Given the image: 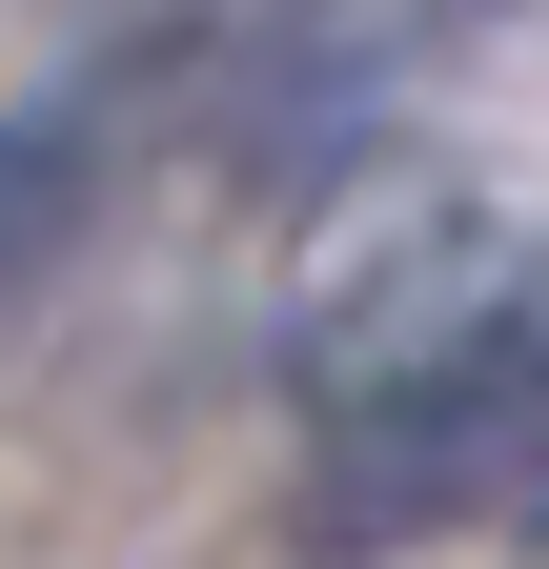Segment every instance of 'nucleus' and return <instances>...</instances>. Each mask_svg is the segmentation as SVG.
I'll list each match as a JSON object with an SVG mask.
<instances>
[{"mask_svg": "<svg viewBox=\"0 0 549 569\" xmlns=\"http://www.w3.org/2000/svg\"><path fill=\"white\" fill-rule=\"evenodd\" d=\"M448 509H549V244H509L448 306V346H407L367 407H326V549Z\"/></svg>", "mask_w": 549, "mask_h": 569, "instance_id": "1", "label": "nucleus"}, {"mask_svg": "<svg viewBox=\"0 0 549 569\" xmlns=\"http://www.w3.org/2000/svg\"><path fill=\"white\" fill-rule=\"evenodd\" d=\"M82 203V102H41V122H0V284L41 264V224Z\"/></svg>", "mask_w": 549, "mask_h": 569, "instance_id": "2", "label": "nucleus"}, {"mask_svg": "<svg viewBox=\"0 0 549 569\" xmlns=\"http://www.w3.org/2000/svg\"><path fill=\"white\" fill-rule=\"evenodd\" d=\"M183 21H326V0H183Z\"/></svg>", "mask_w": 549, "mask_h": 569, "instance_id": "3", "label": "nucleus"}]
</instances>
